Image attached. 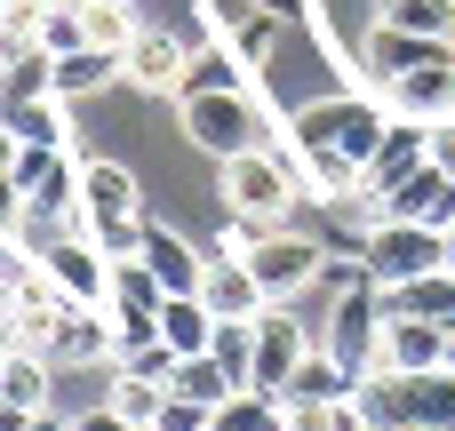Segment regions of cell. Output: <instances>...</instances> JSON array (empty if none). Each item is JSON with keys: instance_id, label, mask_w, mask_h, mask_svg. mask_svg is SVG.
I'll list each match as a JSON object with an SVG mask.
<instances>
[{"instance_id": "1", "label": "cell", "mask_w": 455, "mask_h": 431, "mask_svg": "<svg viewBox=\"0 0 455 431\" xmlns=\"http://www.w3.org/2000/svg\"><path fill=\"white\" fill-rule=\"evenodd\" d=\"M176 120H184V136L208 152V160H232V152H256V144H280V104H272V88L256 80V88H216V96H176Z\"/></svg>"}, {"instance_id": "2", "label": "cell", "mask_w": 455, "mask_h": 431, "mask_svg": "<svg viewBox=\"0 0 455 431\" xmlns=\"http://www.w3.org/2000/svg\"><path fill=\"white\" fill-rule=\"evenodd\" d=\"M144 192L120 160H80V232L104 248V256H136L144 248Z\"/></svg>"}, {"instance_id": "3", "label": "cell", "mask_w": 455, "mask_h": 431, "mask_svg": "<svg viewBox=\"0 0 455 431\" xmlns=\"http://www.w3.org/2000/svg\"><path fill=\"white\" fill-rule=\"evenodd\" d=\"M288 128H304V136H320L328 152H344L352 168H368L376 160V144H384V128H392V104L376 96V88H344V96H312V104H296L288 112Z\"/></svg>"}, {"instance_id": "4", "label": "cell", "mask_w": 455, "mask_h": 431, "mask_svg": "<svg viewBox=\"0 0 455 431\" xmlns=\"http://www.w3.org/2000/svg\"><path fill=\"white\" fill-rule=\"evenodd\" d=\"M352 256H360L384 288H400V280L448 272V232H440V224H408V216H368L360 240H352Z\"/></svg>"}, {"instance_id": "5", "label": "cell", "mask_w": 455, "mask_h": 431, "mask_svg": "<svg viewBox=\"0 0 455 431\" xmlns=\"http://www.w3.org/2000/svg\"><path fill=\"white\" fill-rule=\"evenodd\" d=\"M296 168L272 152V144H256V152H232L224 160V200H232V216H256V224H288V208H296Z\"/></svg>"}, {"instance_id": "6", "label": "cell", "mask_w": 455, "mask_h": 431, "mask_svg": "<svg viewBox=\"0 0 455 431\" xmlns=\"http://www.w3.org/2000/svg\"><path fill=\"white\" fill-rule=\"evenodd\" d=\"M376 336H384V280L360 272L352 288L328 296V336H320V344H328L352 376H368V368H376Z\"/></svg>"}, {"instance_id": "7", "label": "cell", "mask_w": 455, "mask_h": 431, "mask_svg": "<svg viewBox=\"0 0 455 431\" xmlns=\"http://www.w3.org/2000/svg\"><path fill=\"white\" fill-rule=\"evenodd\" d=\"M320 264H328V248H320L312 232H288V224H272V232L248 248V272L264 280V296H272V304L304 296V288L320 280Z\"/></svg>"}, {"instance_id": "8", "label": "cell", "mask_w": 455, "mask_h": 431, "mask_svg": "<svg viewBox=\"0 0 455 431\" xmlns=\"http://www.w3.org/2000/svg\"><path fill=\"white\" fill-rule=\"evenodd\" d=\"M455 56V40H432V32H400V24H368V40H360V56H352V72H360V88H392V80H408L416 64H440Z\"/></svg>"}, {"instance_id": "9", "label": "cell", "mask_w": 455, "mask_h": 431, "mask_svg": "<svg viewBox=\"0 0 455 431\" xmlns=\"http://www.w3.org/2000/svg\"><path fill=\"white\" fill-rule=\"evenodd\" d=\"M455 328L448 320H416V312H384V336H376V368L368 376H432L448 368Z\"/></svg>"}, {"instance_id": "10", "label": "cell", "mask_w": 455, "mask_h": 431, "mask_svg": "<svg viewBox=\"0 0 455 431\" xmlns=\"http://www.w3.org/2000/svg\"><path fill=\"white\" fill-rule=\"evenodd\" d=\"M424 160H432V120H400V112H392V128H384L376 160L360 168V208L376 216V200H384V192H400Z\"/></svg>"}, {"instance_id": "11", "label": "cell", "mask_w": 455, "mask_h": 431, "mask_svg": "<svg viewBox=\"0 0 455 431\" xmlns=\"http://www.w3.org/2000/svg\"><path fill=\"white\" fill-rule=\"evenodd\" d=\"M200 32H216L256 80H264V64H272V40H280V16L272 8H256V0H200Z\"/></svg>"}, {"instance_id": "12", "label": "cell", "mask_w": 455, "mask_h": 431, "mask_svg": "<svg viewBox=\"0 0 455 431\" xmlns=\"http://www.w3.org/2000/svg\"><path fill=\"white\" fill-rule=\"evenodd\" d=\"M304 352H312L304 312L264 304V312H256V384H248V392H272V400H280V384L296 376V360H304Z\"/></svg>"}, {"instance_id": "13", "label": "cell", "mask_w": 455, "mask_h": 431, "mask_svg": "<svg viewBox=\"0 0 455 431\" xmlns=\"http://www.w3.org/2000/svg\"><path fill=\"white\" fill-rule=\"evenodd\" d=\"M184 56H192V40H176V32L144 24V32L128 40V56H120V80H128L136 96H176V80H184Z\"/></svg>"}, {"instance_id": "14", "label": "cell", "mask_w": 455, "mask_h": 431, "mask_svg": "<svg viewBox=\"0 0 455 431\" xmlns=\"http://www.w3.org/2000/svg\"><path fill=\"white\" fill-rule=\"evenodd\" d=\"M200 304H208L216 320H256L272 296H264V280L248 272V256L216 248V256H208V272H200Z\"/></svg>"}, {"instance_id": "15", "label": "cell", "mask_w": 455, "mask_h": 431, "mask_svg": "<svg viewBox=\"0 0 455 431\" xmlns=\"http://www.w3.org/2000/svg\"><path fill=\"white\" fill-rule=\"evenodd\" d=\"M376 216H408V224H440V232H448V224H455V176L440 168V160H424L400 192L376 200Z\"/></svg>"}, {"instance_id": "16", "label": "cell", "mask_w": 455, "mask_h": 431, "mask_svg": "<svg viewBox=\"0 0 455 431\" xmlns=\"http://www.w3.org/2000/svg\"><path fill=\"white\" fill-rule=\"evenodd\" d=\"M360 384H368V376H352L328 344H312V352L296 360V376L280 384V400H288V408H336V400H352Z\"/></svg>"}, {"instance_id": "17", "label": "cell", "mask_w": 455, "mask_h": 431, "mask_svg": "<svg viewBox=\"0 0 455 431\" xmlns=\"http://www.w3.org/2000/svg\"><path fill=\"white\" fill-rule=\"evenodd\" d=\"M400 120H448L455 112V56H440V64H416L408 80H392V88H376Z\"/></svg>"}, {"instance_id": "18", "label": "cell", "mask_w": 455, "mask_h": 431, "mask_svg": "<svg viewBox=\"0 0 455 431\" xmlns=\"http://www.w3.org/2000/svg\"><path fill=\"white\" fill-rule=\"evenodd\" d=\"M144 264L160 272V288L168 296H200V272H208V256L176 232V224H144Z\"/></svg>"}, {"instance_id": "19", "label": "cell", "mask_w": 455, "mask_h": 431, "mask_svg": "<svg viewBox=\"0 0 455 431\" xmlns=\"http://www.w3.org/2000/svg\"><path fill=\"white\" fill-rule=\"evenodd\" d=\"M48 360H72V368H96V360H112V312H104V304H64Z\"/></svg>"}, {"instance_id": "20", "label": "cell", "mask_w": 455, "mask_h": 431, "mask_svg": "<svg viewBox=\"0 0 455 431\" xmlns=\"http://www.w3.org/2000/svg\"><path fill=\"white\" fill-rule=\"evenodd\" d=\"M216 88H256V72L216 40V32H200L192 40V56H184V80H176V96H216Z\"/></svg>"}, {"instance_id": "21", "label": "cell", "mask_w": 455, "mask_h": 431, "mask_svg": "<svg viewBox=\"0 0 455 431\" xmlns=\"http://www.w3.org/2000/svg\"><path fill=\"white\" fill-rule=\"evenodd\" d=\"M96 88H120V56L112 48H64L56 56V104H80V96H96Z\"/></svg>"}, {"instance_id": "22", "label": "cell", "mask_w": 455, "mask_h": 431, "mask_svg": "<svg viewBox=\"0 0 455 431\" xmlns=\"http://www.w3.org/2000/svg\"><path fill=\"white\" fill-rule=\"evenodd\" d=\"M48 352H32V344H16L8 360H0V408H24V416H40L48 408Z\"/></svg>"}, {"instance_id": "23", "label": "cell", "mask_w": 455, "mask_h": 431, "mask_svg": "<svg viewBox=\"0 0 455 431\" xmlns=\"http://www.w3.org/2000/svg\"><path fill=\"white\" fill-rule=\"evenodd\" d=\"M56 96V56L32 40V48H16L8 64H0V112L8 104H48Z\"/></svg>"}, {"instance_id": "24", "label": "cell", "mask_w": 455, "mask_h": 431, "mask_svg": "<svg viewBox=\"0 0 455 431\" xmlns=\"http://www.w3.org/2000/svg\"><path fill=\"white\" fill-rule=\"evenodd\" d=\"M160 344H168L176 360H184V352H208V344H216V312H208L200 296H168V304H160Z\"/></svg>"}, {"instance_id": "25", "label": "cell", "mask_w": 455, "mask_h": 431, "mask_svg": "<svg viewBox=\"0 0 455 431\" xmlns=\"http://www.w3.org/2000/svg\"><path fill=\"white\" fill-rule=\"evenodd\" d=\"M384 312H416V320H448L455 328V272H424V280L384 288Z\"/></svg>"}, {"instance_id": "26", "label": "cell", "mask_w": 455, "mask_h": 431, "mask_svg": "<svg viewBox=\"0 0 455 431\" xmlns=\"http://www.w3.org/2000/svg\"><path fill=\"white\" fill-rule=\"evenodd\" d=\"M168 392H184V400H200V408H224L240 384L216 368V352H184V360H176V376H168Z\"/></svg>"}, {"instance_id": "27", "label": "cell", "mask_w": 455, "mask_h": 431, "mask_svg": "<svg viewBox=\"0 0 455 431\" xmlns=\"http://www.w3.org/2000/svg\"><path fill=\"white\" fill-rule=\"evenodd\" d=\"M208 431H288V400H272V392H232Z\"/></svg>"}, {"instance_id": "28", "label": "cell", "mask_w": 455, "mask_h": 431, "mask_svg": "<svg viewBox=\"0 0 455 431\" xmlns=\"http://www.w3.org/2000/svg\"><path fill=\"white\" fill-rule=\"evenodd\" d=\"M80 32H88V48L128 56V40H136L144 24H136V8H128V0H88V8H80Z\"/></svg>"}, {"instance_id": "29", "label": "cell", "mask_w": 455, "mask_h": 431, "mask_svg": "<svg viewBox=\"0 0 455 431\" xmlns=\"http://www.w3.org/2000/svg\"><path fill=\"white\" fill-rule=\"evenodd\" d=\"M208 352H216V368H224L240 392L256 384V320H216V344H208Z\"/></svg>"}, {"instance_id": "30", "label": "cell", "mask_w": 455, "mask_h": 431, "mask_svg": "<svg viewBox=\"0 0 455 431\" xmlns=\"http://www.w3.org/2000/svg\"><path fill=\"white\" fill-rule=\"evenodd\" d=\"M104 400L128 416V424L152 431V416H160V400H168V384H152V376H136V368H112V384H104Z\"/></svg>"}, {"instance_id": "31", "label": "cell", "mask_w": 455, "mask_h": 431, "mask_svg": "<svg viewBox=\"0 0 455 431\" xmlns=\"http://www.w3.org/2000/svg\"><path fill=\"white\" fill-rule=\"evenodd\" d=\"M384 24L400 32H432V40H455V0H376Z\"/></svg>"}, {"instance_id": "32", "label": "cell", "mask_w": 455, "mask_h": 431, "mask_svg": "<svg viewBox=\"0 0 455 431\" xmlns=\"http://www.w3.org/2000/svg\"><path fill=\"white\" fill-rule=\"evenodd\" d=\"M0 120L16 128V144H64V112H56V96H48V104H8Z\"/></svg>"}, {"instance_id": "33", "label": "cell", "mask_w": 455, "mask_h": 431, "mask_svg": "<svg viewBox=\"0 0 455 431\" xmlns=\"http://www.w3.org/2000/svg\"><path fill=\"white\" fill-rule=\"evenodd\" d=\"M40 16H48V0H0V64L40 40Z\"/></svg>"}, {"instance_id": "34", "label": "cell", "mask_w": 455, "mask_h": 431, "mask_svg": "<svg viewBox=\"0 0 455 431\" xmlns=\"http://www.w3.org/2000/svg\"><path fill=\"white\" fill-rule=\"evenodd\" d=\"M256 8H272L280 24H304V32L328 48V64H344V48H336V24H328V8H320V0H256Z\"/></svg>"}, {"instance_id": "35", "label": "cell", "mask_w": 455, "mask_h": 431, "mask_svg": "<svg viewBox=\"0 0 455 431\" xmlns=\"http://www.w3.org/2000/svg\"><path fill=\"white\" fill-rule=\"evenodd\" d=\"M416 408H424V424H448V431H455V368L416 376Z\"/></svg>"}, {"instance_id": "36", "label": "cell", "mask_w": 455, "mask_h": 431, "mask_svg": "<svg viewBox=\"0 0 455 431\" xmlns=\"http://www.w3.org/2000/svg\"><path fill=\"white\" fill-rule=\"evenodd\" d=\"M88 32H80V8H64V0H48V16H40V48L48 56H64V48H80Z\"/></svg>"}, {"instance_id": "37", "label": "cell", "mask_w": 455, "mask_h": 431, "mask_svg": "<svg viewBox=\"0 0 455 431\" xmlns=\"http://www.w3.org/2000/svg\"><path fill=\"white\" fill-rule=\"evenodd\" d=\"M208 416H216V408H200V400L168 392V400H160V416H152V431H208Z\"/></svg>"}, {"instance_id": "38", "label": "cell", "mask_w": 455, "mask_h": 431, "mask_svg": "<svg viewBox=\"0 0 455 431\" xmlns=\"http://www.w3.org/2000/svg\"><path fill=\"white\" fill-rule=\"evenodd\" d=\"M72 431H144V424H128V416H120V408L104 400V408H88V416H72Z\"/></svg>"}, {"instance_id": "39", "label": "cell", "mask_w": 455, "mask_h": 431, "mask_svg": "<svg viewBox=\"0 0 455 431\" xmlns=\"http://www.w3.org/2000/svg\"><path fill=\"white\" fill-rule=\"evenodd\" d=\"M0 232H8V240H16V232H24V192H16V184H8V176H0Z\"/></svg>"}, {"instance_id": "40", "label": "cell", "mask_w": 455, "mask_h": 431, "mask_svg": "<svg viewBox=\"0 0 455 431\" xmlns=\"http://www.w3.org/2000/svg\"><path fill=\"white\" fill-rule=\"evenodd\" d=\"M432 160L455 176V112H448V120H432Z\"/></svg>"}, {"instance_id": "41", "label": "cell", "mask_w": 455, "mask_h": 431, "mask_svg": "<svg viewBox=\"0 0 455 431\" xmlns=\"http://www.w3.org/2000/svg\"><path fill=\"white\" fill-rule=\"evenodd\" d=\"M24 431H72V424H64L56 408H40V416H32V424H24Z\"/></svg>"}, {"instance_id": "42", "label": "cell", "mask_w": 455, "mask_h": 431, "mask_svg": "<svg viewBox=\"0 0 455 431\" xmlns=\"http://www.w3.org/2000/svg\"><path fill=\"white\" fill-rule=\"evenodd\" d=\"M8 160H16V128L0 120V176H8Z\"/></svg>"}, {"instance_id": "43", "label": "cell", "mask_w": 455, "mask_h": 431, "mask_svg": "<svg viewBox=\"0 0 455 431\" xmlns=\"http://www.w3.org/2000/svg\"><path fill=\"white\" fill-rule=\"evenodd\" d=\"M24 424H32L24 408H0V431H24Z\"/></svg>"}, {"instance_id": "44", "label": "cell", "mask_w": 455, "mask_h": 431, "mask_svg": "<svg viewBox=\"0 0 455 431\" xmlns=\"http://www.w3.org/2000/svg\"><path fill=\"white\" fill-rule=\"evenodd\" d=\"M448 272H455V224H448Z\"/></svg>"}, {"instance_id": "45", "label": "cell", "mask_w": 455, "mask_h": 431, "mask_svg": "<svg viewBox=\"0 0 455 431\" xmlns=\"http://www.w3.org/2000/svg\"><path fill=\"white\" fill-rule=\"evenodd\" d=\"M416 431H448V424H416Z\"/></svg>"}, {"instance_id": "46", "label": "cell", "mask_w": 455, "mask_h": 431, "mask_svg": "<svg viewBox=\"0 0 455 431\" xmlns=\"http://www.w3.org/2000/svg\"><path fill=\"white\" fill-rule=\"evenodd\" d=\"M64 8H88V0H64Z\"/></svg>"}, {"instance_id": "47", "label": "cell", "mask_w": 455, "mask_h": 431, "mask_svg": "<svg viewBox=\"0 0 455 431\" xmlns=\"http://www.w3.org/2000/svg\"><path fill=\"white\" fill-rule=\"evenodd\" d=\"M448 368H455V344H448Z\"/></svg>"}]
</instances>
